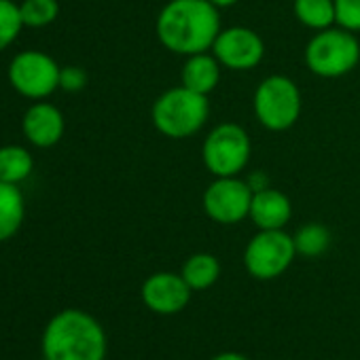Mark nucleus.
I'll return each mask as SVG.
<instances>
[{
	"label": "nucleus",
	"instance_id": "f257e3e1",
	"mask_svg": "<svg viewBox=\"0 0 360 360\" xmlns=\"http://www.w3.org/2000/svg\"><path fill=\"white\" fill-rule=\"evenodd\" d=\"M221 30V9L210 0H167L155 20L159 43L183 58L210 51Z\"/></svg>",
	"mask_w": 360,
	"mask_h": 360
},
{
	"label": "nucleus",
	"instance_id": "f03ea898",
	"mask_svg": "<svg viewBox=\"0 0 360 360\" xmlns=\"http://www.w3.org/2000/svg\"><path fill=\"white\" fill-rule=\"evenodd\" d=\"M43 354L45 360H104L106 333L87 311L64 309L45 328Z\"/></svg>",
	"mask_w": 360,
	"mask_h": 360
},
{
	"label": "nucleus",
	"instance_id": "7ed1b4c3",
	"mask_svg": "<svg viewBox=\"0 0 360 360\" xmlns=\"http://www.w3.org/2000/svg\"><path fill=\"white\" fill-rule=\"evenodd\" d=\"M210 117L208 96L195 94L183 85L165 89L150 108L155 129L172 140H185L202 131Z\"/></svg>",
	"mask_w": 360,
	"mask_h": 360
},
{
	"label": "nucleus",
	"instance_id": "20e7f679",
	"mask_svg": "<svg viewBox=\"0 0 360 360\" xmlns=\"http://www.w3.org/2000/svg\"><path fill=\"white\" fill-rule=\"evenodd\" d=\"M303 60L311 75L320 79H341L358 66L360 43L354 32L330 26L307 41Z\"/></svg>",
	"mask_w": 360,
	"mask_h": 360
},
{
	"label": "nucleus",
	"instance_id": "39448f33",
	"mask_svg": "<svg viewBox=\"0 0 360 360\" xmlns=\"http://www.w3.org/2000/svg\"><path fill=\"white\" fill-rule=\"evenodd\" d=\"M252 108L257 121L265 129L286 131L301 117V89L286 75H269L257 85L252 96Z\"/></svg>",
	"mask_w": 360,
	"mask_h": 360
},
{
	"label": "nucleus",
	"instance_id": "423d86ee",
	"mask_svg": "<svg viewBox=\"0 0 360 360\" xmlns=\"http://www.w3.org/2000/svg\"><path fill=\"white\" fill-rule=\"evenodd\" d=\"M252 155V140L248 131L233 123L223 121L214 125L202 144V161L214 176H240Z\"/></svg>",
	"mask_w": 360,
	"mask_h": 360
},
{
	"label": "nucleus",
	"instance_id": "0eeeda50",
	"mask_svg": "<svg viewBox=\"0 0 360 360\" xmlns=\"http://www.w3.org/2000/svg\"><path fill=\"white\" fill-rule=\"evenodd\" d=\"M297 248L284 229H259L244 250L246 271L257 280H274L282 276L295 261Z\"/></svg>",
	"mask_w": 360,
	"mask_h": 360
},
{
	"label": "nucleus",
	"instance_id": "6e6552de",
	"mask_svg": "<svg viewBox=\"0 0 360 360\" xmlns=\"http://www.w3.org/2000/svg\"><path fill=\"white\" fill-rule=\"evenodd\" d=\"M62 66L45 51L28 49L18 53L9 64L11 87L28 100H45L56 89H60Z\"/></svg>",
	"mask_w": 360,
	"mask_h": 360
},
{
	"label": "nucleus",
	"instance_id": "1a4fd4ad",
	"mask_svg": "<svg viewBox=\"0 0 360 360\" xmlns=\"http://www.w3.org/2000/svg\"><path fill=\"white\" fill-rule=\"evenodd\" d=\"M255 191L248 180L240 176L214 178L206 187L202 206L210 221L219 225H238L250 214V202Z\"/></svg>",
	"mask_w": 360,
	"mask_h": 360
},
{
	"label": "nucleus",
	"instance_id": "9d476101",
	"mask_svg": "<svg viewBox=\"0 0 360 360\" xmlns=\"http://www.w3.org/2000/svg\"><path fill=\"white\" fill-rule=\"evenodd\" d=\"M227 70L246 72L257 68L265 58V41L261 34L246 26L223 28L210 49Z\"/></svg>",
	"mask_w": 360,
	"mask_h": 360
},
{
	"label": "nucleus",
	"instance_id": "9b49d317",
	"mask_svg": "<svg viewBox=\"0 0 360 360\" xmlns=\"http://www.w3.org/2000/svg\"><path fill=\"white\" fill-rule=\"evenodd\" d=\"M191 288L180 274L159 271L144 280L142 301L144 305L161 316H172L183 311L191 301Z\"/></svg>",
	"mask_w": 360,
	"mask_h": 360
},
{
	"label": "nucleus",
	"instance_id": "f8f14e48",
	"mask_svg": "<svg viewBox=\"0 0 360 360\" xmlns=\"http://www.w3.org/2000/svg\"><path fill=\"white\" fill-rule=\"evenodd\" d=\"M66 119L56 104L45 100L34 102L22 119L24 138L37 148H51L64 138Z\"/></svg>",
	"mask_w": 360,
	"mask_h": 360
},
{
	"label": "nucleus",
	"instance_id": "ddd939ff",
	"mask_svg": "<svg viewBox=\"0 0 360 360\" xmlns=\"http://www.w3.org/2000/svg\"><path fill=\"white\" fill-rule=\"evenodd\" d=\"M292 217L290 198L274 187L261 189L252 195L248 219L257 229H284Z\"/></svg>",
	"mask_w": 360,
	"mask_h": 360
},
{
	"label": "nucleus",
	"instance_id": "4468645a",
	"mask_svg": "<svg viewBox=\"0 0 360 360\" xmlns=\"http://www.w3.org/2000/svg\"><path fill=\"white\" fill-rule=\"evenodd\" d=\"M221 75H223V66L212 51L195 53L185 58L183 70H180V85L195 94L210 96L219 87Z\"/></svg>",
	"mask_w": 360,
	"mask_h": 360
},
{
	"label": "nucleus",
	"instance_id": "2eb2a0df",
	"mask_svg": "<svg viewBox=\"0 0 360 360\" xmlns=\"http://www.w3.org/2000/svg\"><path fill=\"white\" fill-rule=\"evenodd\" d=\"M26 200L20 185L0 183V244L11 240L24 225Z\"/></svg>",
	"mask_w": 360,
	"mask_h": 360
},
{
	"label": "nucleus",
	"instance_id": "dca6fc26",
	"mask_svg": "<svg viewBox=\"0 0 360 360\" xmlns=\"http://www.w3.org/2000/svg\"><path fill=\"white\" fill-rule=\"evenodd\" d=\"M34 169L32 153L22 144L0 146V183L22 185Z\"/></svg>",
	"mask_w": 360,
	"mask_h": 360
},
{
	"label": "nucleus",
	"instance_id": "f3484780",
	"mask_svg": "<svg viewBox=\"0 0 360 360\" xmlns=\"http://www.w3.org/2000/svg\"><path fill=\"white\" fill-rule=\"evenodd\" d=\"M180 276L185 278L191 290H206L217 284L221 276V263L210 252H198L183 263Z\"/></svg>",
	"mask_w": 360,
	"mask_h": 360
},
{
	"label": "nucleus",
	"instance_id": "a211bd4d",
	"mask_svg": "<svg viewBox=\"0 0 360 360\" xmlns=\"http://www.w3.org/2000/svg\"><path fill=\"white\" fill-rule=\"evenodd\" d=\"M292 13L303 28L320 32L335 26V0H292Z\"/></svg>",
	"mask_w": 360,
	"mask_h": 360
},
{
	"label": "nucleus",
	"instance_id": "6ab92c4d",
	"mask_svg": "<svg viewBox=\"0 0 360 360\" xmlns=\"http://www.w3.org/2000/svg\"><path fill=\"white\" fill-rule=\"evenodd\" d=\"M292 240H295L297 255L307 257V259H316V257H320V255H324L328 250L330 231L320 223H307V225L297 229Z\"/></svg>",
	"mask_w": 360,
	"mask_h": 360
},
{
	"label": "nucleus",
	"instance_id": "aec40b11",
	"mask_svg": "<svg viewBox=\"0 0 360 360\" xmlns=\"http://www.w3.org/2000/svg\"><path fill=\"white\" fill-rule=\"evenodd\" d=\"M20 13L26 28H45L58 20L60 3L58 0H22Z\"/></svg>",
	"mask_w": 360,
	"mask_h": 360
},
{
	"label": "nucleus",
	"instance_id": "412c9836",
	"mask_svg": "<svg viewBox=\"0 0 360 360\" xmlns=\"http://www.w3.org/2000/svg\"><path fill=\"white\" fill-rule=\"evenodd\" d=\"M24 28L20 5L13 0H0V51L11 47Z\"/></svg>",
	"mask_w": 360,
	"mask_h": 360
},
{
	"label": "nucleus",
	"instance_id": "4be33fe9",
	"mask_svg": "<svg viewBox=\"0 0 360 360\" xmlns=\"http://www.w3.org/2000/svg\"><path fill=\"white\" fill-rule=\"evenodd\" d=\"M335 26L360 32V0H335Z\"/></svg>",
	"mask_w": 360,
	"mask_h": 360
},
{
	"label": "nucleus",
	"instance_id": "5701e85b",
	"mask_svg": "<svg viewBox=\"0 0 360 360\" xmlns=\"http://www.w3.org/2000/svg\"><path fill=\"white\" fill-rule=\"evenodd\" d=\"M87 81H89V77H87L85 68H81V66L70 64V66H62V70H60V89L66 94L83 91L87 87Z\"/></svg>",
	"mask_w": 360,
	"mask_h": 360
},
{
	"label": "nucleus",
	"instance_id": "b1692460",
	"mask_svg": "<svg viewBox=\"0 0 360 360\" xmlns=\"http://www.w3.org/2000/svg\"><path fill=\"white\" fill-rule=\"evenodd\" d=\"M246 180H248V185H250V189H252L255 193L269 187V178H267V174H263V172H257V174L248 176Z\"/></svg>",
	"mask_w": 360,
	"mask_h": 360
},
{
	"label": "nucleus",
	"instance_id": "393cba45",
	"mask_svg": "<svg viewBox=\"0 0 360 360\" xmlns=\"http://www.w3.org/2000/svg\"><path fill=\"white\" fill-rule=\"evenodd\" d=\"M212 360H248V358L242 356V354H238V352H223V354L214 356Z\"/></svg>",
	"mask_w": 360,
	"mask_h": 360
},
{
	"label": "nucleus",
	"instance_id": "a878e982",
	"mask_svg": "<svg viewBox=\"0 0 360 360\" xmlns=\"http://www.w3.org/2000/svg\"><path fill=\"white\" fill-rule=\"evenodd\" d=\"M210 3L217 7V9H231V7H236L240 0H210Z\"/></svg>",
	"mask_w": 360,
	"mask_h": 360
}]
</instances>
